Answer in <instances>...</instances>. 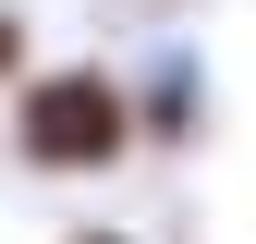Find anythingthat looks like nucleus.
Segmentation results:
<instances>
[{
  "label": "nucleus",
  "instance_id": "f257e3e1",
  "mask_svg": "<svg viewBox=\"0 0 256 244\" xmlns=\"http://www.w3.org/2000/svg\"><path fill=\"white\" fill-rule=\"evenodd\" d=\"M12 134H24L37 171H110L122 134H134V98H122L110 74H37L24 110H12Z\"/></svg>",
  "mask_w": 256,
  "mask_h": 244
},
{
  "label": "nucleus",
  "instance_id": "20e7f679",
  "mask_svg": "<svg viewBox=\"0 0 256 244\" xmlns=\"http://www.w3.org/2000/svg\"><path fill=\"white\" fill-rule=\"evenodd\" d=\"M74 244H134V232H74Z\"/></svg>",
  "mask_w": 256,
  "mask_h": 244
},
{
  "label": "nucleus",
  "instance_id": "7ed1b4c3",
  "mask_svg": "<svg viewBox=\"0 0 256 244\" xmlns=\"http://www.w3.org/2000/svg\"><path fill=\"white\" fill-rule=\"evenodd\" d=\"M12 61H24V24H12V12H0V74H12Z\"/></svg>",
  "mask_w": 256,
  "mask_h": 244
},
{
  "label": "nucleus",
  "instance_id": "f03ea898",
  "mask_svg": "<svg viewBox=\"0 0 256 244\" xmlns=\"http://www.w3.org/2000/svg\"><path fill=\"white\" fill-rule=\"evenodd\" d=\"M146 122H158V146H183V134H196V61H158V74H146Z\"/></svg>",
  "mask_w": 256,
  "mask_h": 244
}]
</instances>
